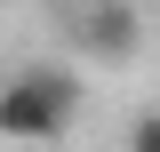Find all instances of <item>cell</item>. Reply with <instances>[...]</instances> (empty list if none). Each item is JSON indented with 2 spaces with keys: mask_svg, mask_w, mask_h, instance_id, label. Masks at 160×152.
Instances as JSON below:
<instances>
[{
  "mask_svg": "<svg viewBox=\"0 0 160 152\" xmlns=\"http://www.w3.org/2000/svg\"><path fill=\"white\" fill-rule=\"evenodd\" d=\"M80 112V80L56 72V64H32L0 88V136L8 144H56Z\"/></svg>",
  "mask_w": 160,
  "mask_h": 152,
  "instance_id": "cell-1",
  "label": "cell"
},
{
  "mask_svg": "<svg viewBox=\"0 0 160 152\" xmlns=\"http://www.w3.org/2000/svg\"><path fill=\"white\" fill-rule=\"evenodd\" d=\"M72 32H80V48H88V56H136L144 16H136V0H96Z\"/></svg>",
  "mask_w": 160,
  "mask_h": 152,
  "instance_id": "cell-2",
  "label": "cell"
},
{
  "mask_svg": "<svg viewBox=\"0 0 160 152\" xmlns=\"http://www.w3.org/2000/svg\"><path fill=\"white\" fill-rule=\"evenodd\" d=\"M128 152H160V112H136V120H128Z\"/></svg>",
  "mask_w": 160,
  "mask_h": 152,
  "instance_id": "cell-3",
  "label": "cell"
}]
</instances>
